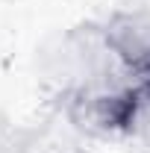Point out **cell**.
<instances>
[{
	"instance_id": "6da1fadb",
	"label": "cell",
	"mask_w": 150,
	"mask_h": 153,
	"mask_svg": "<svg viewBox=\"0 0 150 153\" xmlns=\"http://www.w3.org/2000/svg\"><path fill=\"white\" fill-rule=\"evenodd\" d=\"M135 88H59V109L76 133L91 138L127 135Z\"/></svg>"
},
{
	"instance_id": "7a4b0ae2",
	"label": "cell",
	"mask_w": 150,
	"mask_h": 153,
	"mask_svg": "<svg viewBox=\"0 0 150 153\" xmlns=\"http://www.w3.org/2000/svg\"><path fill=\"white\" fill-rule=\"evenodd\" d=\"M103 36L115 56L130 68L135 79L150 76V12L147 9H118L103 21Z\"/></svg>"
},
{
	"instance_id": "3957f363",
	"label": "cell",
	"mask_w": 150,
	"mask_h": 153,
	"mask_svg": "<svg viewBox=\"0 0 150 153\" xmlns=\"http://www.w3.org/2000/svg\"><path fill=\"white\" fill-rule=\"evenodd\" d=\"M127 135L135 138L138 144L150 147V76L141 79L132 91V112L127 124Z\"/></svg>"
},
{
	"instance_id": "277c9868",
	"label": "cell",
	"mask_w": 150,
	"mask_h": 153,
	"mask_svg": "<svg viewBox=\"0 0 150 153\" xmlns=\"http://www.w3.org/2000/svg\"><path fill=\"white\" fill-rule=\"evenodd\" d=\"M56 153H88V150H79V147H65V150H56Z\"/></svg>"
},
{
	"instance_id": "5b68a950",
	"label": "cell",
	"mask_w": 150,
	"mask_h": 153,
	"mask_svg": "<svg viewBox=\"0 0 150 153\" xmlns=\"http://www.w3.org/2000/svg\"><path fill=\"white\" fill-rule=\"evenodd\" d=\"M0 130H3V124H0Z\"/></svg>"
}]
</instances>
